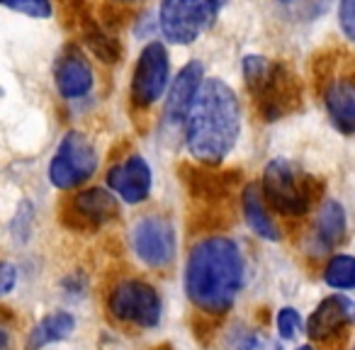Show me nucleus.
I'll use <instances>...</instances> for the list:
<instances>
[{
	"mask_svg": "<svg viewBox=\"0 0 355 350\" xmlns=\"http://www.w3.org/2000/svg\"><path fill=\"white\" fill-rule=\"evenodd\" d=\"M185 124V146L193 158L207 166L222 163L241 134V107L236 93L219 78L202 80Z\"/></svg>",
	"mask_w": 355,
	"mask_h": 350,
	"instance_id": "1",
	"label": "nucleus"
},
{
	"mask_svg": "<svg viewBox=\"0 0 355 350\" xmlns=\"http://www.w3.org/2000/svg\"><path fill=\"white\" fill-rule=\"evenodd\" d=\"M243 285V258L227 236H209L190 251L185 292L190 301L209 314H224Z\"/></svg>",
	"mask_w": 355,
	"mask_h": 350,
	"instance_id": "2",
	"label": "nucleus"
},
{
	"mask_svg": "<svg viewBox=\"0 0 355 350\" xmlns=\"http://www.w3.org/2000/svg\"><path fill=\"white\" fill-rule=\"evenodd\" d=\"M243 78L256 98V105L268 122L285 117L300 110L302 85L300 78L285 64H270L263 56H246L243 59Z\"/></svg>",
	"mask_w": 355,
	"mask_h": 350,
	"instance_id": "3",
	"label": "nucleus"
},
{
	"mask_svg": "<svg viewBox=\"0 0 355 350\" xmlns=\"http://www.w3.org/2000/svg\"><path fill=\"white\" fill-rule=\"evenodd\" d=\"M316 180L302 173L295 163L285 158H275L263 173V195L275 212L285 217H302L311 207L316 198Z\"/></svg>",
	"mask_w": 355,
	"mask_h": 350,
	"instance_id": "4",
	"label": "nucleus"
},
{
	"mask_svg": "<svg viewBox=\"0 0 355 350\" xmlns=\"http://www.w3.org/2000/svg\"><path fill=\"white\" fill-rule=\"evenodd\" d=\"M224 0H163L158 22L161 32L173 44H193L214 22Z\"/></svg>",
	"mask_w": 355,
	"mask_h": 350,
	"instance_id": "5",
	"label": "nucleus"
},
{
	"mask_svg": "<svg viewBox=\"0 0 355 350\" xmlns=\"http://www.w3.org/2000/svg\"><path fill=\"white\" fill-rule=\"evenodd\" d=\"M98 168L95 146L78 132H71L59 143L49 166V178L59 190H71L85 183Z\"/></svg>",
	"mask_w": 355,
	"mask_h": 350,
	"instance_id": "6",
	"label": "nucleus"
},
{
	"mask_svg": "<svg viewBox=\"0 0 355 350\" xmlns=\"http://www.w3.org/2000/svg\"><path fill=\"white\" fill-rule=\"evenodd\" d=\"M110 311L119 321L153 329L161 321V299L151 285L139 280H127L117 285L110 295Z\"/></svg>",
	"mask_w": 355,
	"mask_h": 350,
	"instance_id": "7",
	"label": "nucleus"
},
{
	"mask_svg": "<svg viewBox=\"0 0 355 350\" xmlns=\"http://www.w3.org/2000/svg\"><path fill=\"white\" fill-rule=\"evenodd\" d=\"M168 83V54L161 42H151L141 51L132 76V100L141 107L153 105Z\"/></svg>",
	"mask_w": 355,
	"mask_h": 350,
	"instance_id": "8",
	"label": "nucleus"
},
{
	"mask_svg": "<svg viewBox=\"0 0 355 350\" xmlns=\"http://www.w3.org/2000/svg\"><path fill=\"white\" fill-rule=\"evenodd\" d=\"M134 253L148 268H163L175 256V231L173 224L163 217H146L132 231Z\"/></svg>",
	"mask_w": 355,
	"mask_h": 350,
	"instance_id": "9",
	"label": "nucleus"
},
{
	"mask_svg": "<svg viewBox=\"0 0 355 350\" xmlns=\"http://www.w3.org/2000/svg\"><path fill=\"white\" fill-rule=\"evenodd\" d=\"M117 217H119L117 200H114V195H110L103 188H93L76 195L66 204V212H64V222L73 229H98Z\"/></svg>",
	"mask_w": 355,
	"mask_h": 350,
	"instance_id": "10",
	"label": "nucleus"
},
{
	"mask_svg": "<svg viewBox=\"0 0 355 350\" xmlns=\"http://www.w3.org/2000/svg\"><path fill=\"white\" fill-rule=\"evenodd\" d=\"M107 185L129 204H139L151 193V168L141 156H129L107 173Z\"/></svg>",
	"mask_w": 355,
	"mask_h": 350,
	"instance_id": "11",
	"label": "nucleus"
},
{
	"mask_svg": "<svg viewBox=\"0 0 355 350\" xmlns=\"http://www.w3.org/2000/svg\"><path fill=\"white\" fill-rule=\"evenodd\" d=\"M350 324H355V301L343 295H334L326 297L309 316L306 333L311 340H329Z\"/></svg>",
	"mask_w": 355,
	"mask_h": 350,
	"instance_id": "12",
	"label": "nucleus"
},
{
	"mask_svg": "<svg viewBox=\"0 0 355 350\" xmlns=\"http://www.w3.org/2000/svg\"><path fill=\"white\" fill-rule=\"evenodd\" d=\"M200 85H202V64L200 61H190L180 69V73L173 78L171 93L166 100V119L168 124H183L188 119L193 103L200 93Z\"/></svg>",
	"mask_w": 355,
	"mask_h": 350,
	"instance_id": "13",
	"label": "nucleus"
},
{
	"mask_svg": "<svg viewBox=\"0 0 355 350\" xmlns=\"http://www.w3.org/2000/svg\"><path fill=\"white\" fill-rule=\"evenodd\" d=\"M54 78H56V88H59V93L66 100L83 98L93 88V69H90L85 56L76 46H69L59 56L54 69Z\"/></svg>",
	"mask_w": 355,
	"mask_h": 350,
	"instance_id": "14",
	"label": "nucleus"
},
{
	"mask_svg": "<svg viewBox=\"0 0 355 350\" xmlns=\"http://www.w3.org/2000/svg\"><path fill=\"white\" fill-rule=\"evenodd\" d=\"M326 110L334 127L343 134H355V83L336 80L326 90Z\"/></svg>",
	"mask_w": 355,
	"mask_h": 350,
	"instance_id": "15",
	"label": "nucleus"
},
{
	"mask_svg": "<svg viewBox=\"0 0 355 350\" xmlns=\"http://www.w3.org/2000/svg\"><path fill=\"white\" fill-rule=\"evenodd\" d=\"M78 27L83 30L88 49L93 51L103 64H117L119 56H122V46H119V42L114 40L100 22H95V17L90 15V12H85V17L80 20Z\"/></svg>",
	"mask_w": 355,
	"mask_h": 350,
	"instance_id": "16",
	"label": "nucleus"
},
{
	"mask_svg": "<svg viewBox=\"0 0 355 350\" xmlns=\"http://www.w3.org/2000/svg\"><path fill=\"white\" fill-rule=\"evenodd\" d=\"M76 329V319L69 314V311H56V314L42 319L40 324L35 326V331L30 333V340H27V348L30 350H40L49 343H59V340H66Z\"/></svg>",
	"mask_w": 355,
	"mask_h": 350,
	"instance_id": "17",
	"label": "nucleus"
},
{
	"mask_svg": "<svg viewBox=\"0 0 355 350\" xmlns=\"http://www.w3.org/2000/svg\"><path fill=\"white\" fill-rule=\"evenodd\" d=\"M180 173H183V180L188 183L190 193L205 195V198L224 195L229 190V185L236 183V175H239V173H207L190 166H183Z\"/></svg>",
	"mask_w": 355,
	"mask_h": 350,
	"instance_id": "18",
	"label": "nucleus"
},
{
	"mask_svg": "<svg viewBox=\"0 0 355 350\" xmlns=\"http://www.w3.org/2000/svg\"><path fill=\"white\" fill-rule=\"evenodd\" d=\"M243 214H246L248 227L261 238H268V241H277V238H280L277 227L272 224L270 214H268V209H266V202H263L258 185H248V188L243 190Z\"/></svg>",
	"mask_w": 355,
	"mask_h": 350,
	"instance_id": "19",
	"label": "nucleus"
},
{
	"mask_svg": "<svg viewBox=\"0 0 355 350\" xmlns=\"http://www.w3.org/2000/svg\"><path fill=\"white\" fill-rule=\"evenodd\" d=\"M343 234H345L343 207L338 202H334V200H329L321 207L319 219H316V241H319V248H324V251L334 248L343 238Z\"/></svg>",
	"mask_w": 355,
	"mask_h": 350,
	"instance_id": "20",
	"label": "nucleus"
},
{
	"mask_svg": "<svg viewBox=\"0 0 355 350\" xmlns=\"http://www.w3.org/2000/svg\"><path fill=\"white\" fill-rule=\"evenodd\" d=\"M324 280L334 290H355V258L334 256L329 265H326Z\"/></svg>",
	"mask_w": 355,
	"mask_h": 350,
	"instance_id": "21",
	"label": "nucleus"
},
{
	"mask_svg": "<svg viewBox=\"0 0 355 350\" xmlns=\"http://www.w3.org/2000/svg\"><path fill=\"white\" fill-rule=\"evenodd\" d=\"M0 6L22 12V15L37 17V20H44L51 15V0H0Z\"/></svg>",
	"mask_w": 355,
	"mask_h": 350,
	"instance_id": "22",
	"label": "nucleus"
},
{
	"mask_svg": "<svg viewBox=\"0 0 355 350\" xmlns=\"http://www.w3.org/2000/svg\"><path fill=\"white\" fill-rule=\"evenodd\" d=\"M277 331H280V335L287 340H292L302 331V319L292 306L280 309V314H277Z\"/></svg>",
	"mask_w": 355,
	"mask_h": 350,
	"instance_id": "23",
	"label": "nucleus"
},
{
	"mask_svg": "<svg viewBox=\"0 0 355 350\" xmlns=\"http://www.w3.org/2000/svg\"><path fill=\"white\" fill-rule=\"evenodd\" d=\"M338 20H340L343 35L355 42V0H340Z\"/></svg>",
	"mask_w": 355,
	"mask_h": 350,
	"instance_id": "24",
	"label": "nucleus"
},
{
	"mask_svg": "<svg viewBox=\"0 0 355 350\" xmlns=\"http://www.w3.org/2000/svg\"><path fill=\"white\" fill-rule=\"evenodd\" d=\"M15 282H17L15 265H10V263H0V295H8V292H12Z\"/></svg>",
	"mask_w": 355,
	"mask_h": 350,
	"instance_id": "25",
	"label": "nucleus"
},
{
	"mask_svg": "<svg viewBox=\"0 0 355 350\" xmlns=\"http://www.w3.org/2000/svg\"><path fill=\"white\" fill-rule=\"evenodd\" d=\"M243 350H280V345L272 338H268V335H253V338L243 345Z\"/></svg>",
	"mask_w": 355,
	"mask_h": 350,
	"instance_id": "26",
	"label": "nucleus"
},
{
	"mask_svg": "<svg viewBox=\"0 0 355 350\" xmlns=\"http://www.w3.org/2000/svg\"><path fill=\"white\" fill-rule=\"evenodd\" d=\"M0 350H10V333L0 326Z\"/></svg>",
	"mask_w": 355,
	"mask_h": 350,
	"instance_id": "27",
	"label": "nucleus"
},
{
	"mask_svg": "<svg viewBox=\"0 0 355 350\" xmlns=\"http://www.w3.org/2000/svg\"><path fill=\"white\" fill-rule=\"evenodd\" d=\"M280 3H285V6H290V3H297V0H280Z\"/></svg>",
	"mask_w": 355,
	"mask_h": 350,
	"instance_id": "28",
	"label": "nucleus"
},
{
	"mask_svg": "<svg viewBox=\"0 0 355 350\" xmlns=\"http://www.w3.org/2000/svg\"><path fill=\"white\" fill-rule=\"evenodd\" d=\"M117 3H137V0H117Z\"/></svg>",
	"mask_w": 355,
	"mask_h": 350,
	"instance_id": "29",
	"label": "nucleus"
},
{
	"mask_svg": "<svg viewBox=\"0 0 355 350\" xmlns=\"http://www.w3.org/2000/svg\"><path fill=\"white\" fill-rule=\"evenodd\" d=\"M297 350H311L309 345H302V348H297Z\"/></svg>",
	"mask_w": 355,
	"mask_h": 350,
	"instance_id": "30",
	"label": "nucleus"
}]
</instances>
